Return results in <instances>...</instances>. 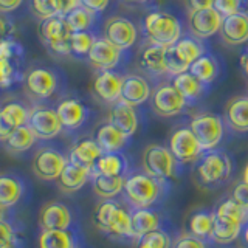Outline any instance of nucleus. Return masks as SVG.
I'll return each mask as SVG.
<instances>
[{"mask_svg":"<svg viewBox=\"0 0 248 248\" xmlns=\"http://www.w3.org/2000/svg\"><path fill=\"white\" fill-rule=\"evenodd\" d=\"M25 180L13 172L0 174V209H11L25 196Z\"/></svg>","mask_w":248,"mask_h":248,"instance_id":"22","label":"nucleus"},{"mask_svg":"<svg viewBox=\"0 0 248 248\" xmlns=\"http://www.w3.org/2000/svg\"><path fill=\"white\" fill-rule=\"evenodd\" d=\"M244 225L237 222H231L216 216L213 213V230L209 234V240L217 245H230L240 237Z\"/></svg>","mask_w":248,"mask_h":248,"instance_id":"29","label":"nucleus"},{"mask_svg":"<svg viewBox=\"0 0 248 248\" xmlns=\"http://www.w3.org/2000/svg\"><path fill=\"white\" fill-rule=\"evenodd\" d=\"M240 65H242L244 73H245L247 78H248V48L242 53V56H240Z\"/></svg>","mask_w":248,"mask_h":248,"instance_id":"56","label":"nucleus"},{"mask_svg":"<svg viewBox=\"0 0 248 248\" xmlns=\"http://www.w3.org/2000/svg\"><path fill=\"white\" fill-rule=\"evenodd\" d=\"M168 147L182 166L189 165V163H196L202 157V154L205 152L199 144L196 135L189 129V126L175 127L169 137Z\"/></svg>","mask_w":248,"mask_h":248,"instance_id":"9","label":"nucleus"},{"mask_svg":"<svg viewBox=\"0 0 248 248\" xmlns=\"http://www.w3.org/2000/svg\"><path fill=\"white\" fill-rule=\"evenodd\" d=\"M37 141V137L34 135V132L27 126H20L16 129L13 134L8 137L3 141V147L10 154H23L30 151Z\"/></svg>","mask_w":248,"mask_h":248,"instance_id":"36","label":"nucleus"},{"mask_svg":"<svg viewBox=\"0 0 248 248\" xmlns=\"http://www.w3.org/2000/svg\"><path fill=\"white\" fill-rule=\"evenodd\" d=\"M158 228H163V219L157 208L130 209V231L134 240H138L147 232Z\"/></svg>","mask_w":248,"mask_h":248,"instance_id":"23","label":"nucleus"},{"mask_svg":"<svg viewBox=\"0 0 248 248\" xmlns=\"http://www.w3.org/2000/svg\"><path fill=\"white\" fill-rule=\"evenodd\" d=\"M129 170V160L123 152H104L95 163L93 174L126 178L130 174Z\"/></svg>","mask_w":248,"mask_h":248,"instance_id":"27","label":"nucleus"},{"mask_svg":"<svg viewBox=\"0 0 248 248\" xmlns=\"http://www.w3.org/2000/svg\"><path fill=\"white\" fill-rule=\"evenodd\" d=\"M8 209H0V248H19L20 239L17 227L5 216Z\"/></svg>","mask_w":248,"mask_h":248,"instance_id":"41","label":"nucleus"},{"mask_svg":"<svg viewBox=\"0 0 248 248\" xmlns=\"http://www.w3.org/2000/svg\"><path fill=\"white\" fill-rule=\"evenodd\" d=\"M58 6L59 16H65L68 11H72L75 6L79 5V0H54Z\"/></svg>","mask_w":248,"mask_h":248,"instance_id":"51","label":"nucleus"},{"mask_svg":"<svg viewBox=\"0 0 248 248\" xmlns=\"http://www.w3.org/2000/svg\"><path fill=\"white\" fill-rule=\"evenodd\" d=\"M172 85L182 93V96L186 99L188 104H194L205 95L208 90V85H205L203 82H200L194 75H191L189 72H185L174 76L172 79Z\"/></svg>","mask_w":248,"mask_h":248,"instance_id":"32","label":"nucleus"},{"mask_svg":"<svg viewBox=\"0 0 248 248\" xmlns=\"http://www.w3.org/2000/svg\"><path fill=\"white\" fill-rule=\"evenodd\" d=\"M0 90H3V89H2V85H0Z\"/></svg>","mask_w":248,"mask_h":248,"instance_id":"59","label":"nucleus"},{"mask_svg":"<svg viewBox=\"0 0 248 248\" xmlns=\"http://www.w3.org/2000/svg\"><path fill=\"white\" fill-rule=\"evenodd\" d=\"M127 3H144V2H149V0H124Z\"/></svg>","mask_w":248,"mask_h":248,"instance_id":"57","label":"nucleus"},{"mask_svg":"<svg viewBox=\"0 0 248 248\" xmlns=\"http://www.w3.org/2000/svg\"><path fill=\"white\" fill-rule=\"evenodd\" d=\"M103 154L104 152L95 141V138H84L73 144L68 154V160L93 169L95 168V163Z\"/></svg>","mask_w":248,"mask_h":248,"instance_id":"28","label":"nucleus"},{"mask_svg":"<svg viewBox=\"0 0 248 248\" xmlns=\"http://www.w3.org/2000/svg\"><path fill=\"white\" fill-rule=\"evenodd\" d=\"M68 157H65L59 149L51 146L41 147L33 160H31V169L37 178L44 182H56L61 175L62 169L65 168Z\"/></svg>","mask_w":248,"mask_h":248,"instance_id":"11","label":"nucleus"},{"mask_svg":"<svg viewBox=\"0 0 248 248\" xmlns=\"http://www.w3.org/2000/svg\"><path fill=\"white\" fill-rule=\"evenodd\" d=\"M28 127L34 132L37 140H53L64 130L56 108L46 106H36L30 108Z\"/></svg>","mask_w":248,"mask_h":248,"instance_id":"13","label":"nucleus"},{"mask_svg":"<svg viewBox=\"0 0 248 248\" xmlns=\"http://www.w3.org/2000/svg\"><path fill=\"white\" fill-rule=\"evenodd\" d=\"M0 115L5 120V123L13 130H16L20 126H27L30 120V108L19 103V101H10L0 106Z\"/></svg>","mask_w":248,"mask_h":248,"instance_id":"38","label":"nucleus"},{"mask_svg":"<svg viewBox=\"0 0 248 248\" xmlns=\"http://www.w3.org/2000/svg\"><path fill=\"white\" fill-rule=\"evenodd\" d=\"M39 36L51 53L58 56H70V30L65 25L64 16L42 20Z\"/></svg>","mask_w":248,"mask_h":248,"instance_id":"10","label":"nucleus"},{"mask_svg":"<svg viewBox=\"0 0 248 248\" xmlns=\"http://www.w3.org/2000/svg\"><path fill=\"white\" fill-rule=\"evenodd\" d=\"M147 42L160 46H170L182 37V23L174 14L166 11H152L146 16L143 23Z\"/></svg>","mask_w":248,"mask_h":248,"instance_id":"4","label":"nucleus"},{"mask_svg":"<svg viewBox=\"0 0 248 248\" xmlns=\"http://www.w3.org/2000/svg\"><path fill=\"white\" fill-rule=\"evenodd\" d=\"M96 36L92 31H79V33H70V56L87 58V54L95 42Z\"/></svg>","mask_w":248,"mask_h":248,"instance_id":"42","label":"nucleus"},{"mask_svg":"<svg viewBox=\"0 0 248 248\" xmlns=\"http://www.w3.org/2000/svg\"><path fill=\"white\" fill-rule=\"evenodd\" d=\"M107 121L113 124L116 129H120L126 135L132 137L138 130L140 118L137 113V108L134 106H129L123 101H116L110 106Z\"/></svg>","mask_w":248,"mask_h":248,"instance_id":"24","label":"nucleus"},{"mask_svg":"<svg viewBox=\"0 0 248 248\" xmlns=\"http://www.w3.org/2000/svg\"><path fill=\"white\" fill-rule=\"evenodd\" d=\"M123 51L113 46L104 37H96L92 48L87 54V61L92 67H95L99 72L103 70H112L120 64Z\"/></svg>","mask_w":248,"mask_h":248,"instance_id":"19","label":"nucleus"},{"mask_svg":"<svg viewBox=\"0 0 248 248\" xmlns=\"http://www.w3.org/2000/svg\"><path fill=\"white\" fill-rule=\"evenodd\" d=\"M149 99L152 112L161 116V118H170V116L180 115L189 106L182 96V93L172 85V82L160 84L157 89L152 90Z\"/></svg>","mask_w":248,"mask_h":248,"instance_id":"8","label":"nucleus"},{"mask_svg":"<svg viewBox=\"0 0 248 248\" xmlns=\"http://www.w3.org/2000/svg\"><path fill=\"white\" fill-rule=\"evenodd\" d=\"M56 113L65 130H78L87 121L90 110L82 101L76 98H65L56 106Z\"/></svg>","mask_w":248,"mask_h":248,"instance_id":"20","label":"nucleus"},{"mask_svg":"<svg viewBox=\"0 0 248 248\" xmlns=\"http://www.w3.org/2000/svg\"><path fill=\"white\" fill-rule=\"evenodd\" d=\"M121 84H123V75L113 72V70H103L93 79V85H92L93 95L101 103L112 106L116 101H120Z\"/></svg>","mask_w":248,"mask_h":248,"instance_id":"17","label":"nucleus"},{"mask_svg":"<svg viewBox=\"0 0 248 248\" xmlns=\"http://www.w3.org/2000/svg\"><path fill=\"white\" fill-rule=\"evenodd\" d=\"M75 216L68 205L53 200L46 202L39 211V227L45 230H70L73 228Z\"/></svg>","mask_w":248,"mask_h":248,"instance_id":"14","label":"nucleus"},{"mask_svg":"<svg viewBox=\"0 0 248 248\" xmlns=\"http://www.w3.org/2000/svg\"><path fill=\"white\" fill-rule=\"evenodd\" d=\"M222 20L223 17L213 6L205 8V10L189 11V16H188L189 34L205 41V39H209L216 33H219Z\"/></svg>","mask_w":248,"mask_h":248,"instance_id":"15","label":"nucleus"},{"mask_svg":"<svg viewBox=\"0 0 248 248\" xmlns=\"http://www.w3.org/2000/svg\"><path fill=\"white\" fill-rule=\"evenodd\" d=\"M188 72L196 76L200 82H203L209 87V85L217 79V76H219V72H220L219 61H217L213 54L205 53V54H202L197 61L192 62Z\"/></svg>","mask_w":248,"mask_h":248,"instance_id":"33","label":"nucleus"},{"mask_svg":"<svg viewBox=\"0 0 248 248\" xmlns=\"http://www.w3.org/2000/svg\"><path fill=\"white\" fill-rule=\"evenodd\" d=\"M124 177H107L93 174L92 175V189L101 200H112L123 194Z\"/></svg>","mask_w":248,"mask_h":248,"instance_id":"34","label":"nucleus"},{"mask_svg":"<svg viewBox=\"0 0 248 248\" xmlns=\"http://www.w3.org/2000/svg\"><path fill=\"white\" fill-rule=\"evenodd\" d=\"M138 64L141 70L147 75L152 76H163L166 75V67H165V46L147 44L140 53Z\"/></svg>","mask_w":248,"mask_h":248,"instance_id":"30","label":"nucleus"},{"mask_svg":"<svg viewBox=\"0 0 248 248\" xmlns=\"http://www.w3.org/2000/svg\"><path fill=\"white\" fill-rule=\"evenodd\" d=\"M174 51L177 53V56L182 59L183 64L191 65L194 61H197L202 54L206 53V46L202 39H197L191 34L182 36L178 41L172 45Z\"/></svg>","mask_w":248,"mask_h":248,"instance_id":"35","label":"nucleus"},{"mask_svg":"<svg viewBox=\"0 0 248 248\" xmlns=\"http://www.w3.org/2000/svg\"><path fill=\"white\" fill-rule=\"evenodd\" d=\"M213 213L216 216L222 217V219L237 222V223H242V225H245L248 222V213L240 205H237L231 197L222 200L220 203L216 206V209Z\"/></svg>","mask_w":248,"mask_h":248,"instance_id":"40","label":"nucleus"},{"mask_svg":"<svg viewBox=\"0 0 248 248\" xmlns=\"http://www.w3.org/2000/svg\"><path fill=\"white\" fill-rule=\"evenodd\" d=\"M189 129L196 135L202 149L213 151L222 143L225 135V121L220 115L213 112L196 113L189 121Z\"/></svg>","mask_w":248,"mask_h":248,"instance_id":"6","label":"nucleus"},{"mask_svg":"<svg viewBox=\"0 0 248 248\" xmlns=\"http://www.w3.org/2000/svg\"><path fill=\"white\" fill-rule=\"evenodd\" d=\"M242 180L248 183V165H247L245 169H244V178H242Z\"/></svg>","mask_w":248,"mask_h":248,"instance_id":"58","label":"nucleus"},{"mask_svg":"<svg viewBox=\"0 0 248 248\" xmlns=\"http://www.w3.org/2000/svg\"><path fill=\"white\" fill-rule=\"evenodd\" d=\"M31 11L41 20H46L59 16L54 0H31Z\"/></svg>","mask_w":248,"mask_h":248,"instance_id":"45","label":"nucleus"},{"mask_svg":"<svg viewBox=\"0 0 248 248\" xmlns=\"http://www.w3.org/2000/svg\"><path fill=\"white\" fill-rule=\"evenodd\" d=\"M95 141L103 149V152H123L130 143L129 135H126L120 129H116L113 124L104 123L95 132Z\"/></svg>","mask_w":248,"mask_h":248,"instance_id":"26","label":"nucleus"},{"mask_svg":"<svg viewBox=\"0 0 248 248\" xmlns=\"http://www.w3.org/2000/svg\"><path fill=\"white\" fill-rule=\"evenodd\" d=\"M220 37L228 46H239L248 42V13L240 11L223 17L220 25Z\"/></svg>","mask_w":248,"mask_h":248,"instance_id":"18","label":"nucleus"},{"mask_svg":"<svg viewBox=\"0 0 248 248\" xmlns=\"http://www.w3.org/2000/svg\"><path fill=\"white\" fill-rule=\"evenodd\" d=\"M103 37L113 46L124 51L129 50L138 39V28L134 22L123 16H112L104 23Z\"/></svg>","mask_w":248,"mask_h":248,"instance_id":"12","label":"nucleus"},{"mask_svg":"<svg viewBox=\"0 0 248 248\" xmlns=\"http://www.w3.org/2000/svg\"><path fill=\"white\" fill-rule=\"evenodd\" d=\"M223 121L237 134L248 132V95L231 98L223 110Z\"/></svg>","mask_w":248,"mask_h":248,"instance_id":"25","label":"nucleus"},{"mask_svg":"<svg viewBox=\"0 0 248 248\" xmlns=\"http://www.w3.org/2000/svg\"><path fill=\"white\" fill-rule=\"evenodd\" d=\"M141 166L146 174L166 183L175 180L182 169V165L170 154L169 147L163 144L146 146L141 155Z\"/></svg>","mask_w":248,"mask_h":248,"instance_id":"5","label":"nucleus"},{"mask_svg":"<svg viewBox=\"0 0 248 248\" xmlns=\"http://www.w3.org/2000/svg\"><path fill=\"white\" fill-rule=\"evenodd\" d=\"M240 245H242V248H248V222L244 225V228H242V231H240Z\"/></svg>","mask_w":248,"mask_h":248,"instance_id":"55","label":"nucleus"},{"mask_svg":"<svg viewBox=\"0 0 248 248\" xmlns=\"http://www.w3.org/2000/svg\"><path fill=\"white\" fill-rule=\"evenodd\" d=\"M27 95L34 101L50 99L59 89V76L53 68L45 65L31 67L23 76Z\"/></svg>","mask_w":248,"mask_h":248,"instance_id":"7","label":"nucleus"},{"mask_svg":"<svg viewBox=\"0 0 248 248\" xmlns=\"http://www.w3.org/2000/svg\"><path fill=\"white\" fill-rule=\"evenodd\" d=\"M22 58H23V46L17 41L10 37L0 41V59L22 62Z\"/></svg>","mask_w":248,"mask_h":248,"instance_id":"44","label":"nucleus"},{"mask_svg":"<svg viewBox=\"0 0 248 248\" xmlns=\"http://www.w3.org/2000/svg\"><path fill=\"white\" fill-rule=\"evenodd\" d=\"M11 31H13V25L3 17V16H0V41L8 39V34H10Z\"/></svg>","mask_w":248,"mask_h":248,"instance_id":"54","label":"nucleus"},{"mask_svg":"<svg viewBox=\"0 0 248 248\" xmlns=\"http://www.w3.org/2000/svg\"><path fill=\"white\" fill-rule=\"evenodd\" d=\"M213 8L222 17L245 11L248 8V0H214Z\"/></svg>","mask_w":248,"mask_h":248,"instance_id":"47","label":"nucleus"},{"mask_svg":"<svg viewBox=\"0 0 248 248\" xmlns=\"http://www.w3.org/2000/svg\"><path fill=\"white\" fill-rule=\"evenodd\" d=\"M152 95L151 84L141 75L129 73L123 76V84H121V93H120V101L126 103L129 106L138 107L144 104L146 101H149Z\"/></svg>","mask_w":248,"mask_h":248,"instance_id":"16","label":"nucleus"},{"mask_svg":"<svg viewBox=\"0 0 248 248\" xmlns=\"http://www.w3.org/2000/svg\"><path fill=\"white\" fill-rule=\"evenodd\" d=\"M92 175H93V169L68 160L65 168L62 169L61 175L58 177L56 183L62 192L73 194L82 189L92 180Z\"/></svg>","mask_w":248,"mask_h":248,"instance_id":"21","label":"nucleus"},{"mask_svg":"<svg viewBox=\"0 0 248 248\" xmlns=\"http://www.w3.org/2000/svg\"><path fill=\"white\" fill-rule=\"evenodd\" d=\"M214 3V0H186V5H188L189 11H196V10H205V8H211Z\"/></svg>","mask_w":248,"mask_h":248,"instance_id":"53","label":"nucleus"},{"mask_svg":"<svg viewBox=\"0 0 248 248\" xmlns=\"http://www.w3.org/2000/svg\"><path fill=\"white\" fill-rule=\"evenodd\" d=\"M213 230V211H196L188 219V232L200 239L209 240Z\"/></svg>","mask_w":248,"mask_h":248,"instance_id":"39","label":"nucleus"},{"mask_svg":"<svg viewBox=\"0 0 248 248\" xmlns=\"http://www.w3.org/2000/svg\"><path fill=\"white\" fill-rule=\"evenodd\" d=\"M196 163L197 180L205 188H214V186L223 185L231 178L232 160L225 151H206L202 154V157Z\"/></svg>","mask_w":248,"mask_h":248,"instance_id":"3","label":"nucleus"},{"mask_svg":"<svg viewBox=\"0 0 248 248\" xmlns=\"http://www.w3.org/2000/svg\"><path fill=\"white\" fill-rule=\"evenodd\" d=\"M170 248H208V240L200 239L191 232H183L172 239V247Z\"/></svg>","mask_w":248,"mask_h":248,"instance_id":"48","label":"nucleus"},{"mask_svg":"<svg viewBox=\"0 0 248 248\" xmlns=\"http://www.w3.org/2000/svg\"><path fill=\"white\" fill-rule=\"evenodd\" d=\"M39 248H79V237L73 228L45 230L39 234Z\"/></svg>","mask_w":248,"mask_h":248,"instance_id":"31","label":"nucleus"},{"mask_svg":"<svg viewBox=\"0 0 248 248\" xmlns=\"http://www.w3.org/2000/svg\"><path fill=\"white\" fill-rule=\"evenodd\" d=\"M23 3V0H0V13H13Z\"/></svg>","mask_w":248,"mask_h":248,"instance_id":"52","label":"nucleus"},{"mask_svg":"<svg viewBox=\"0 0 248 248\" xmlns=\"http://www.w3.org/2000/svg\"><path fill=\"white\" fill-rule=\"evenodd\" d=\"M110 3V0H79V5L93 14H101L106 11V8Z\"/></svg>","mask_w":248,"mask_h":248,"instance_id":"50","label":"nucleus"},{"mask_svg":"<svg viewBox=\"0 0 248 248\" xmlns=\"http://www.w3.org/2000/svg\"><path fill=\"white\" fill-rule=\"evenodd\" d=\"M96 16L98 14H93L92 11L78 5L64 16V20L70 33H79V31H92L96 23Z\"/></svg>","mask_w":248,"mask_h":248,"instance_id":"37","label":"nucleus"},{"mask_svg":"<svg viewBox=\"0 0 248 248\" xmlns=\"http://www.w3.org/2000/svg\"><path fill=\"white\" fill-rule=\"evenodd\" d=\"M93 223L101 232H104L106 236L112 239H132L130 208L124 206L116 199L99 202L95 213H93Z\"/></svg>","mask_w":248,"mask_h":248,"instance_id":"2","label":"nucleus"},{"mask_svg":"<svg viewBox=\"0 0 248 248\" xmlns=\"http://www.w3.org/2000/svg\"><path fill=\"white\" fill-rule=\"evenodd\" d=\"M169 192V183L151 177L149 174L134 172L124 180L123 197L130 209L157 208Z\"/></svg>","mask_w":248,"mask_h":248,"instance_id":"1","label":"nucleus"},{"mask_svg":"<svg viewBox=\"0 0 248 248\" xmlns=\"http://www.w3.org/2000/svg\"><path fill=\"white\" fill-rule=\"evenodd\" d=\"M165 67H166V75L172 76V78L189 70V67L186 64H183L182 59L177 56V53L174 51L172 45L165 48Z\"/></svg>","mask_w":248,"mask_h":248,"instance_id":"46","label":"nucleus"},{"mask_svg":"<svg viewBox=\"0 0 248 248\" xmlns=\"http://www.w3.org/2000/svg\"><path fill=\"white\" fill-rule=\"evenodd\" d=\"M172 237L165 228L151 231L137 240V248H170Z\"/></svg>","mask_w":248,"mask_h":248,"instance_id":"43","label":"nucleus"},{"mask_svg":"<svg viewBox=\"0 0 248 248\" xmlns=\"http://www.w3.org/2000/svg\"><path fill=\"white\" fill-rule=\"evenodd\" d=\"M231 199L236 202L237 205L242 206L245 211L248 213V183L240 180L234 185L231 192Z\"/></svg>","mask_w":248,"mask_h":248,"instance_id":"49","label":"nucleus"}]
</instances>
